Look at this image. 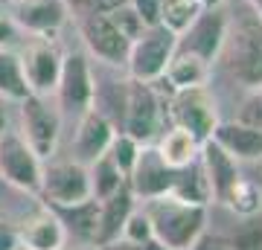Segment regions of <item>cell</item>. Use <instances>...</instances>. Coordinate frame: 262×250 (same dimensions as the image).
Listing matches in <instances>:
<instances>
[{
	"instance_id": "39",
	"label": "cell",
	"mask_w": 262,
	"mask_h": 250,
	"mask_svg": "<svg viewBox=\"0 0 262 250\" xmlns=\"http://www.w3.org/2000/svg\"><path fill=\"white\" fill-rule=\"evenodd\" d=\"M248 3H251L253 9H256V15H259V18H262V0H248Z\"/></svg>"
},
{
	"instance_id": "3",
	"label": "cell",
	"mask_w": 262,
	"mask_h": 250,
	"mask_svg": "<svg viewBox=\"0 0 262 250\" xmlns=\"http://www.w3.org/2000/svg\"><path fill=\"white\" fill-rule=\"evenodd\" d=\"M20 111V137L35 151L41 160H50L58 148V134H61V111L53 96L29 93L18 102Z\"/></svg>"
},
{
	"instance_id": "12",
	"label": "cell",
	"mask_w": 262,
	"mask_h": 250,
	"mask_svg": "<svg viewBox=\"0 0 262 250\" xmlns=\"http://www.w3.org/2000/svg\"><path fill=\"white\" fill-rule=\"evenodd\" d=\"M79 35H82L88 53L108 64H125L131 41L122 38V32L114 27V20L102 12H88L79 15Z\"/></svg>"
},
{
	"instance_id": "18",
	"label": "cell",
	"mask_w": 262,
	"mask_h": 250,
	"mask_svg": "<svg viewBox=\"0 0 262 250\" xmlns=\"http://www.w3.org/2000/svg\"><path fill=\"white\" fill-rule=\"evenodd\" d=\"M198 163H201V172L207 177V186H210L213 201L222 204L225 195L230 192V186L242 177L239 175V160L230 157L215 140H204L201 148H198Z\"/></svg>"
},
{
	"instance_id": "37",
	"label": "cell",
	"mask_w": 262,
	"mask_h": 250,
	"mask_svg": "<svg viewBox=\"0 0 262 250\" xmlns=\"http://www.w3.org/2000/svg\"><path fill=\"white\" fill-rule=\"evenodd\" d=\"M9 128V99L0 96V134Z\"/></svg>"
},
{
	"instance_id": "2",
	"label": "cell",
	"mask_w": 262,
	"mask_h": 250,
	"mask_svg": "<svg viewBox=\"0 0 262 250\" xmlns=\"http://www.w3.org/2000/svg\"><path fill=\"white\" fill-rule=\"evenodd\" d=\"M219 58L242 87H262V18L248 0H239V12L227 15V35Z\"/></svg>"
},
{
	"instance_id": "14",
	"label": "cell",
	"mask_w": 262,
	"mask_h": 250,
	"mask_svg": "<svg viewBox=\"0 0 262 250\" xmlns=\"http://www.w3.org/2000/svg\"><path fill=\"white\" fill-rule=\"evenodd\" d=\"M12 20L35 38H53L67 20V0H12Z\"/></svg>"
},
{
	"instance_id": "15",
	"label": "cell",
	"mask_w": 262,
	"mask_h": 250,
	"mask_svg": "<svg viewBox=\"0 0 262 250\" xmlns=\"http://www.w3.org/2000/svg\"><path fill=\"white\" fill-rule=\"evenodd\" d=\"M18 244L27 250H64L67 247V224L58 218L53 207H41L29 213L18 227Z\"/></svg>"
},
{
	"instance_id": "22",
	"label": "cell",
	"mask_w": 262,
	"mask_h": 250,
	"mask_svg": "<svg viewBox=\"0 0 262 250\" xmlns=\"http://www.w3.org/2000/svg\"><path fill=\"white\" fill-rule=\"evenodd\" d=\"M88 175H91V195H94V201H102V198L120 192L122 186L128 184L125 175L117 169V163L108 154H99L94 163H88Z\"/></svg>"
},
{
	"instance_id": "17",
	"label": "cell",
	"mask_w": 262,
	"mask_h": 250,
	"mask_svg": "<svg viewBox=\"0 0 262 250\" xmlns=\"http://www.w3.org/2000/svg\"><path fill=\"white\" fill-rule=\"evenodd\" d=\"M117 134L114 122L108 120V113L102 108H88V111L79 117V125H76V140H73V154L79 163H94L99 154L108 151L111 146V137Z\"/></svg>"
},
{
	"instance_id": "36",
	"label": "cell",
	"mask_w": 262,
	"mask_h": 250,
	"mask_svg": "<svg viewBox=\"0 0 262 250\" xmlns=\"http://www.w3.org/2000/svg\"><path fill=\"white\" fill-rule=\"evenodd\" d=\"M18 247V230L9 227L6 221H0V250H12Z\"/></svg>"
},
{
	"instance_id": "23",
	"label": "cell",
	"mask_w": 262,
	"mask_h": 250,
	"mask_svg": "<svg viewBox=\"0 0 262 250\" xmlns=\"http://www.w3.org/2000/svg\"><path fill=\"white\" fill-rule=\"evenodd\" d=\"M169 195L184 198V201H192V204H210L213 201L210 186H207V177L201 172V163L198 160L175 172V184H172V192Z\"/></svg>"
},
{
	"instance_id": "31",
	"label": "cell",
	"mask_w": 262,
	"mask_h": 250,
	"mask_svg": "<svg viewBox=\"0 0 262 250\" xmlns=\"http://www.w3.org/2000/svg\"><path fill=\"white\" fill-rule=\"evenodd\" d=\"M108 18L114 20V27L122 32V38H128V41H134V38H140V32L146 29V24H143V18L134 12V6L131 3H125V6H120V9L108 12Z\"/></svg>"
},
{
	"instance_id": "40",
	"label": "cell",
	"mask_w": 262,
	"mask_h": 250,
	"mask_svg": "<svg viewBox=\"0 0 262 250\" xmlns=\"http://www.w3.org/2000/svg\"><path fill=\"white\" fill-rule=\"evenodd\" d=\"M64 250H99V247H94V244H82V247H64Z\"/></svg>"
},
{
	"instance_id": "7",
	"label": "cell",
	"mask_w": 262,
	"mask_h": 250,
	"mask_svg": "<svg viewBox=\"0 0 262 250\" xmlns=\"http://www.w3.org/2000/svg\"><path fill=\"white\" fill-rule=\"evenodd\" d=\"M163 99L155 90V82H128L125 90V122L122 131L134 137L140 146H149L160 137V125H163Z\"/></svg>"
},
{
	"instance_id": "1",
	"label": "cell",
	"mask_w": 262,
	"mask_h": 250,
	"mask_svg": "<svg viewBox=\"0 0 262 250\" xmlns=\"http://www.w3.org/2000/svg\"><path fill=\"white\" fill-rule=\"evenodd\" d=\"M143 213L151 227V244L160 250H198L207 236V204H192L175 195L143 201Z\"/></svg>"
},
{
	"instance_id": "10",
	"label": "cell",
	"mask_w": 262,
	"mask_h": 250,
	"mask_svg": "<svg viewBox=\"0 0 262 250\" xmlns=\"http://www.w3.org/2000/svg\"><path fill=\"white\" fill-rule=\"evenodd\" d=\"M227 35V12L225 6H210V9H201L195 18L189 20V27L184 32H178V44L175 50H184V53H192V56L204 58L213 64L219 53H222V44H225Z\"/></svg>"
},
{
	"instance_id": "33",
	"label": "cell",
	"mask_w": 262,
	"mask_h": 250,
	"mask_svg": "<svg viewBox=\"0 0 262 250\" xmlns=\"http://www.w3.org/2000/svg\"><path fill=\"white\" fill-rule=\"evenodd\" d=\"M128 3L134 6V12L143 18L146 27L160 24V6H163V0H128Z\"/></svg>"
},
{
	"instance_id": "16",
	"label": "cell",
	"mask_w": 262,
	"mask_h": 250,
	"mask_svg": "<svg viewBox=\"0 0 262 250\" xmlns=\"http://www.w3.org/2000/svg\"><path fill=\"white\" fill-rule=\"evenodd\" d=\"M96 204H99V210H96V230H94L91 244L102 250V247H111V244H117L122 239V227L128 221L131 210L137 207V198L131 195L128 184H125L120 192L108 195V198L96 201Z\"/></svg>"
},
{
	"instance_id": "13",
	"label": "cell",
	"mask_w": 262,
	"mask_h": 250,
	"mask_svg": "<svg viewBox=\"0 0 262 250\" xmlns=\"http://www.w3.org/2000/svg\"><path fill=\"white\" fill-rule=\"evenodd\" d=\"M175 172L178 169L166 166V160L158 154V148L143 146L134 166L128 172V189L137 201H149V198H160V195L172 192V184H175Z\"/></svg>"
},
{
	"instance_id": "20",
	"label": "cell",
	"mask_w": 262,
	"mask_h": 250,
	"mask_svg": "<svg viewBox=\"0 0 262 250\" xmlns=\"http://www.w3.org/2000/svg\"><path fill=\"white\" fill-rule=\"evenodd\" d=\"M210 61L192 56V53H184V50H175L172 58H169L166 70H163V79L172 90H189V87H204L207 79H210Z\"/></svg>"
},
{
	"instance_id": "29",
	"label": "cell",
	"mask_w": 262,
	"mask_h": 250,
	"mask_svg": "<svg viewBox=\"0 0 262 250\" xmlns=\"http://www.w3.org/2000/svg\"><path fill=\"white\" fill-rule=\"evenodd\" d=\"M140 143L134 137H128L125 131H117L111 137V146H108V157L117 163V169H120L122 175H125V180H128V172H131V166H134V160H137V154H140Z\"/></svg>"
},
{
	"instance_id": "27",
	"label": "cell",
	"mask_w": 262,
	"mask_h": 250,
	"mask_svg": "<svg viewBox=\"0 0 262 250\" xmlns=\"http://www.w3.org/2000/svg\"><path fill=\"white\" fill-rule=\"evenodd\" d=\"M201 9L204 6L198 0H163V6H160V24L178 35V32H184L189 27V20L195 18Z\"/></svg>"
},
{
	"instance_id": "35",
	"label": "cell",
	"mask_w": 262,
	"mask_h": 250,
	"mask_svg": "<svg viewBox=\"0 0 262 250\" xmlns=\"http://www.w3.org/2000/svg\"><path fill=\"white\" fill-rule=\"evenodd\" d=\"M88 12H102V15H108V12L120 9V6H125L128 0H79Z\"/></svg>"
},
{
	"instance_id": "41",
	"label": "cell",
	"mask_w": 262,
	"mask_h": 250,
	"mask_svg": "<svg viewBox=\"0 0 262 250\" xmlns=\"http://www.w3.org/2000/svg\"><path fill=\"white\" fill-rule=\"evenodd\" d=\"M12 250H27V247H24V244H18V247H12Z\"/></svg>"
},
{
	"instance_id": "4",
	"label": "cell",
	"mask_w": 262,
	"mask_h": 250,
	"mask_svg": "<svg viewBox=\"0 0 262 250\" xmlns=\"http://www.w3.org/2000/svg\"><path fill=\"white\" fill-rule=\"evenodd\" d=\"M38 195L44 198V204L53 210L61 207H76L91 201V175L88 166L79 160H44V172H41V186Z\"/></svg>"
},
{
	"instance_id": "5",
	"label": "cell",
	"mask_w": 262,
	"mask_h": 250,
	"mask_svg": "<svg viewBox=\"0 0 262 250\" xmlns=\"http://www.w3.org/2000/svg\"><path fill=\"white\" fill-rule=\"evenodd\" d=\"M175 44H178V35L163 24L146 27L140 38H134L128 47V58H125L128 76L134 82H160L169 58L175 53Z\"/></svg>"
},
{
	"instance_id": "6",
	"label": "cell",
	"mask_w": 262,
	"mask_h": 250,
	"mask_svg": "<svg viewBox=\"0 0 262 250\" xmlns=\"http://www.w3.org/2000/svg\"><path fill=\"white\" fill-rule=\"evenodd\" d=\"M61 117H82L88 108H94L96 102V79L91 70V61L84 53H64L61 58V73H58V84L53 90Z\"/></svg>"
},
{
	"instance_id": "24",
	"label": "cell",
	"mask_w": 262,
	"mask_h": 250,
	"mask_svg": "<svg viewBox=\"0 0 262 250\" xmlns=\"http://www.w3.org/2000/svg\"><path fill=\"white\" fill-rule=\"evenodd\" d=\"M225 250H262V213L236 215V224L222 239Z\"/></svg>"
},
{
	"instance_id": "21",
	"label": "cell",
	"mask_w": 262,
	"mask_h": 250,
	"mask_svg": "<svg viewBox=\"0 0 262 250\" xmlns=\"http://www.w3.org/2000/svg\"><path fill=\"white\" fill-rule=\"evenodd\" d=\"M158 154L166 160V166L172 169H184L189 163L198 160V148H201V140L195 134H189L187 128L181 125H172L169 131H160L158 137Z\"/></svg>"
},
{
	"instance_id": "30",
	"label": "cell",
	"mask_w": 262,
	"mask_h": 250,
	"mask_svg": "<svg viewBox=\"0 0 262 250\" xmlns=\"http://www.w3.org/2000/svg\"><path fill=\"white\" fill-rule=\"evenodd\" d=\"M122 241H128V244H151V227H149L146 213H143V207L131 210L128 221L122 227Z\"/></svg>"
},
{
	"instance_id": "28",
	"label": "cell",
	"mask_w": 262,
	"mask_h": 250,
	"mask_svg": "<svg viewBox=\"0 0 262 250\" xmlns=\"http://www.w3.org/2000/svg\"><path fill=\"white\" fill-rule=\"evenodd\" d=\"M96 210H99V204L91 198V201H84V204L61 207V210H56V213H58V218H61L64 224L70 221V227H73L79 236H84V239H88V244H91L94 230H96Z\"/></svg>"
},
{
	"instance_id": "26",
	"label": "cell",
	"mask_w": 262,
	"mask_h": 250,
	"mask_svg": "<svg viewBox=\"0 0 262 250\" xmlns=\"http://www.w3.org/2000/svg\"><path fill=\"white\" fill-rule=\"evenodd\" d=\"M222 204L236 215H253V213H262V189L256 180L251 177H239L233 186H230V192L225 195V201Z\"/></svg>"
},
{
	"instance_id": "38",
	"label": "cell",
	"mask_w": 262,
	"mask_h": 250,
	"mask_svg": "<svg viewBox=\"0 0 262 250\" xmlns=\"http://www.w3.org/2000/svg\"><path fill=\"white\" fill-rule=\"evenodd\" d=\"M198 3H201L204 9H210V6H225L227 0H198Z\"/></svg>"
},
{
	"instance_id": "34",
	"label": "cell",
	"mask_w": 262,
	"mask_h": 250,
	"mask_svg": "<svg viewBox=\"0 0 262 250\" xmlns=\"http://www.w3.org/2000/svg\"><path fill=\"white\" fill-rule=\"evenodd\" d=\"M18 38V24L12 20V15H0V47L9 50Z\"/></svg>"
},
{
	"instance_id": "32",
	"label": "cell",
	"mask_w": 262,
	"mask_h": 250,
	"mask_svg": "<svg viewBox=\"0 0 262 250\" xmlns=\"http://www.w3.org/2000/svg\"><path fill=\"white\" fill-rule=\"evenodd\" d=\"M236 120L262 128V87H259V90H253L251 99H245L242 111H239V117H236Z\"/></svg>"
},
{
	"instance_id": "11",
	"label": "cell",
	"mask_w": 262,
	"mask_h": 250,
	"mask_svg": "<svg viewBox=\"0 0 262 250\" xmlns=\"http://www.w3.org/2000/svg\"><path fill=\"white\" fill-rule=\"evenodd\" d=\"M20 67H24V79L29 84V93H41V96H53L61 73V58L64 53L58 50L53 38H35L18 53Z\"/></svg>"
},
{
	"instance_id": "8",
	"label": "cell",
	"mask_w": 262,
	"mask_h": 250,
	"mask_svg": "<svg viewBox=\"0 0 262 250\" xmlns=\"http://www.w3.org/2000/svg\"><path fill=\"white\" fill-rule=\"evenodd\" d=\"M41 172H44V160L27 146L20 131H3L0 134V177L20 192L38 195Z\"/></svg>"
},
{
	"instance_id": "19",
	"label": "cell",
	"mask_w": 262,
	"mask_h": 250,
	"mask_svg": "<svg viewBox=\"0 0 262 250\" xmlns=\"http://www.w3.org/2000/svg\"><path fill=\"white\" fill-rule=\"evenodd\" d=\"M233 160H262V128L248 122H219L213 137Z\"/></svg>"
},
{
	"instance_id": "9",
	"label": "cell",
	"mask_w": 262,
	"mask_h": 250,
	"mask_svg": "<svg viewBox=\"0 0 262 250\" xmlns=\"http://www.w3.org/2000/svg\"><path fill=\"white\" fill-rule=\"evenodd\" d=\"M172 105H169V117L172 125L187 128L195 134L201 143L213 137L215 125H219V108H215L213 93L204 87H189V90H172Z\"/></svg>"
},
{
	"instance_id": "25",
	"label": "cell",
	"mask_w": 262,
	"mask_h": 250,
	"mask_svg": "<svg viewBox=\"0 0 262 250\" xmlns=\"http://www.w3.org/2000/svg\"><path fill=\"white\" fill-rule=\"evenodd\" d=\"M0 96H6L9 102H20L24 96H29V84L24 79L18 53L3 47H0Z\"/></svg>"
}]
</instances>
